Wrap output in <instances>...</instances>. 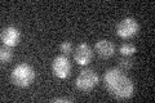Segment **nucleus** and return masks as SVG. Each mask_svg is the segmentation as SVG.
I'll list each match as a JSON object with an SVG mask.
<instances>
[{"label":"nucleus","instance_id":"6","mask_svg":"<svg viewBox=\"0 0 155 103\" xmlns=\"http://www.w3.org/2000/svg\"><path fill=\"white\" fill-rule=\"evenodd\" d=\"M93 58V52L87 43H80L74 52V60L78 65L87 66Z\"/></svg>","mask_w":155,"mask_h":103},{"label":"nucleus","instance_id":"8","mask_svg":"<svg viewBox=\"0 0 155 103\" xmlns=\"http://www.w3.org/2000/svg\"><path fill=\"white\" fill-rule=\"evenodd\" d=\"M94 50H96V53L101 58H104V60H107V58L114 56V53H115V45H114V43L106 40V39H102V40H100V41L96 43Z\"/></svg>","mask_w":155,"mask_h":103},{"label":"nucleus","instance_id":"2","mask_svg":"<svg viewBox=\"0 0 155 103\" xmlns=\"http://www.w3.org/2000/svg\"><path fill=\"white\" fill-rule=\"evenodd\" d=\"M11 80L18 88H27L35 80V71L27 63H19L13 68Z\"/></svg>","mask_w":155,"mask_h":103},{"label":"nucleus","instance_id":"4","mask_svg":"<svg viewBox=\"0 0 155 103\" xmlns=\"http://www.w3.org/2000/svg\"><path fill=\"white\" fill-rule=\"evenodd\" d=\"M140 31V24L132 17H127L122 19L118 26H116V35H118L120 39H132L133 36L137 35V32Z\"/></svg>","mask_w":155,"mask_h":103},{"label":"nucleus","instance_id":"7","mask_svg":"<svg viewBox=\"0 0 155 103\" xmlns=\"http://www.w3.org/2000/svg\"><path fill=\"white\" fill-rule=\"evenodd\" d=\"M0 37H2V41H3L4 45L13 48V47H16L19 44V40H21V32H19V30L17 27L8 26V27L2 30Z\"/></svg>","mask_w":155,"mask_h":103},{"label":"nucleus","instance_id":"10","mask_svg":"<svg viewBox=\"0 0 155 103\" xmlns=\"http://www.w3.org/2000/svg\"><path fill=\"white\" fill-rule=\"evenodd\" d=\"M119 53L123 57H130V56H133L134 53H136V47L133 45L132 43H124V44L120 45Z\"/></svg>","mask_w":155,"mask_h":103},{"label":"nucleus","instance_id":"12","mask_svg":"<svg viewBox=\"0 0 155 103\" xmlns=\"http://www.w3.org/2000/svg\"><path fill=\"white\" fill-rule=\"evenodd\" d=\"M60 50H61V53L64 56H69L70 53L72 52V44H71V41H64V43H61Z\"/></svg>","mask_w":155,"mask_h":103},{"label":"nucleus","instance_id":"13","mask_svg":"<svg viewBox=\"0 0 155 103\" xmlns=\"http://www.w3.org/2000/svg\"><path fill=\"white\" fill-rule=\"evenodd\" d=\"M74 99L72 98H67V97H64V98H53L51 99V102H57V103H70Z\"/></svg>","mask_w":155,"mask_h":103},{"label":"nucleus","instance_id":"3","mask_svg":"<svg viewBox=\"0 0 155 103\" xmlns=\"http://www.w3.org/2000/svg\"><path fill=\"white\" fill-rule=\"evenodd\" d=\"M97 84H98V75L92 68H85V70L80 71V73L78 75L75 80V85L78 90L83 93H88L93 90L97 86Z\"/></svg>","mask_w":155,"mask_h":103},{"label":"nucleus","instance_id":"11","mask_svg":"<svg viewBox=\"0 0 155 103\" xmlns=\"http://www.w3.org/2000/svg\"><path fill=\"white\" fill-rule=\"evenodd\" d=\"M132 66H133V62H132V60H130L129 57H124V58H122V60H119V62H118V67L120 71L122 72H127V71H129L130 68H132Z\"/></svg>","mask_w":155,"mask_h":103},{"label":"nucleus","instance_id":"1","mask_svg":"<svg viewBox=\"0 0 155 103\" xmlns=\"http://www.w3.org/2000/svg\"><path fill=\"white\" fill-rule=\"evenodd\" d=\"M104 85L118 101H128L134 94V85L132 80L118 67H113L105 72Z\"/></svg>","mask_w":155,"mask_h":103},{"label":"nucleus","instance_id":"5","mask_svg":"<svg viewBox=\"0 0 155 103\" xmlns=\"http://www.w3.org/2000/svg\"><path fill=\"white\" fill-rule=\"evenodd\" d=\"M53 75L58 79H67L71 73V63L66 56H57L52 62Z\"/></svg>","mask_w":155,"mask_h":103},{"label":"nucleus","instance_id":"9","mask_svg":"<svg viewBox=\"0 0 155 103\" xmlns=\"http://www.w3.org/2000/svg\"><path fill=\"white\" fill-rule=\"evenodd\" d=\"M12 58H13V52L11 47H7V45L2 47V49H0V61H2L3 65L9 63L12 61Z\"/></svg>","mask_w":155,"mask_h":103}]
</instances>
